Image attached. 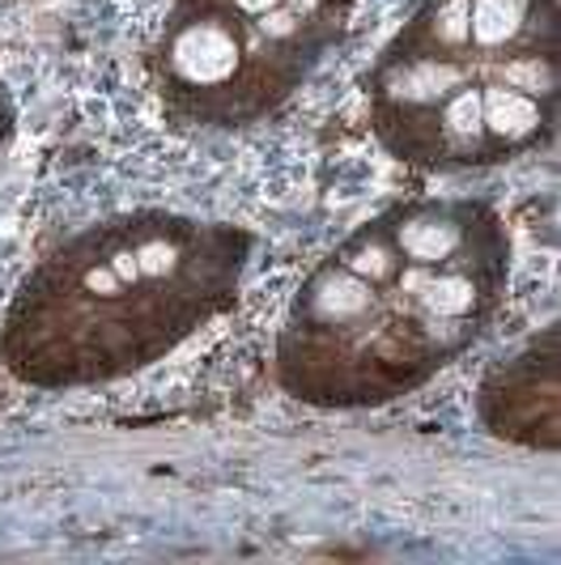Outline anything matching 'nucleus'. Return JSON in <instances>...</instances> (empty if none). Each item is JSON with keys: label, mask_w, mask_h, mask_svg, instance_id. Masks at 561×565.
<instances>
[{"label": "nucleus", "mask_w": 561, "mask_h": 565, "mask_svg": "<svg viewBox=\"0 0 561 565\" xmlns=\"http://www.w3.org/2000/svg\"><path fill=\"white\" fill-rule=\"evenodd\" d=\"M167 60L183 85L213 89L243 68V39L218 18L213 22H183L170 39Z\"/></svg>", "instance_id": "f257e3e1"}, {"label": "nucleus", "mask_w": 561, "mask_h": 565, "mask_svg": "<svg viewBox=\"0 0 561 565\" xmlns=\"http://www.w3.org/2000/svg\"><path fill=\"white\" fill-rule=\"evenodd\" d=\"M230 4H234V13H243V18H255V22H260V18L277 13L285 0H230Z\"/></svg>", "instance_id": "f03ea898"}]
</instances>
